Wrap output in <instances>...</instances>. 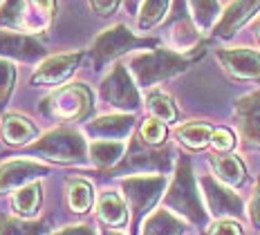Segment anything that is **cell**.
Segmentation results:
<instances>
[{
	"label": "cell",
	"instance_id": "cell-1",
	"mask_svg": "<svg viewBox=\"0 0 260 235\" xmlns=\"http://www.w3.org/2000/svg\"><path fill=\"white\" fill-rule=\"evenodd\" d=\"M202 56H204V45L188 52V54L175 52V50H171V47H153L150 52H142V54L130 56L128 70H130V74H133L137 87L153 90L161 81H169L173 76L186 72V70Z\"/></svg>",
	"mask_w": 260,
	"mask_h": 235
},
{
	"label": "cell",
	"instance_id": "cell-2",
	"mask_svg": "<svg viewBox=\"0 0 260 235\" xmlns=\"http://www.w3.org/2000/svg\"><path fill=\"white\" fill-rule=\"evenodd\" d=\"M164 204H166V209L173 211L175 215L198 224V226H204L209 220V213L204 211L202 197H200L198 186H195L191 161H188L186 157H182V159L177 161L173 182L164 195Z\"/></svg>",
	"mask_w": 260,
	"mask_h": 235
},
{
	"label": "cell",
	"instance_id": "cell-3",
	"mask_svg": "<svg viewBox=\"0 0 260 235\" xmlns=\"http://www.w3.org/2000/svg\"><path fill=\"white\" fill-rule=\"evenodd\" d=\"M88 148L83 135L74 128H54L41 135L36 141L25 146L27 155H39L61 166H79L88 159Z\"/></svg>",
	"mask_w": 260,
	"mask_h": 235
},
{
	"label": "cell",
	"instance_id": "cell-4",
	"mask_svg": "<svg viewBox=\"0 0 260 235\" xmlns=\"http://www.w3.org/2000/svg\"><path fill=\"white\" fill-rule=\"evenodd\" d=\"M142 47H157V41L137 36L126 25L117 23L112 27H106L101 34H96V38L90 45V58L94 70H104L108 63L117 61V58H121L123 54L133 50H142Z\"/></svg>",
	"mask_w": 260,
	"mask_h": 235
},
{
	"label": "cell",
	"instance_id": "cell-5",
	"mask_svg": "<svg viewBox=\"0 0 260 235\" xmlns=\"http://www.w3.org/2000/svg\"><path fill=\"white\" fill-rule=\"evenodd\" d=\"M94 108V96L85 83L61 85L45 96L41 103V112L54 121H83Z\"/></svg>",
	"mask_w": 260,
	"mask_h": 235
},
{
	"label": "cell",
	"instance_id": "cell-6",
	"mask_svg": "<svg viewBox=\"0 0 260 235\" xmlns=\"http://www.w3.org/2000/svg\"><path fill=\"white\" fill-rule=\"evenodd\" d=\"M166 184H169L166 175H133V177L121 179L123 197H126V204L133 213V233L142 228L144 217L159 202Z\"/></svg>",
	"mask_w": 260,
	"mask_h": 235
},
{
	"label": "cell",
	"instance_id": "cell-7",
	"mask_svg": "<svg viewBox=\"0 0 260 235\" xmlns=\"http://www.w3.org/2000/svg\"><path fill=\"white\" fill-rule=\"evenodd\" d=\"M99 96L106 106L121 110L126 114L135 112L139 108V103H142L139 87L135 83L128 65L123 63H115L110 72L104 76V81L99 83Z\"/></svg>",
	"mask_w": 260,
	"mask_h": 235
},
{
	"label": "cell",
	"instance_id": "cell-8",
	"mask_svg": "<svg viewBox=\"0 0 260 235\" xmlns=\"http://www.w3.org/2000/svg\"><path fill=\"white\" fill-rule=\"evenodd\" d=\"M171 168V150L169 148H153V146H146L142 139H135L128 146L126 157L121 159V163L117 166L119 173H157L164 175Z\"/></svg>",
	"mask_w": 260,
	"mask_h": 235
},
{
	"label": "cell",
	"instance_id": "cell-9",
	"mask_svg": "<svg viewBox=\"0 0 260 235\" xmlns=\"http://www.w3.org/2000/svg\"><path fill=\"white\" fill-rule=\"evenodd\" d=\"M234 119L242 146L247 150H260V90L234 103Z\"/></svg>",
	"mask_w": 260,
	"mask_h": 235
},
{
	"label": "cell",
	"instance_id": "cell-10",
	"mask_svg": "<svg viewBox=\"0 0 260 235\" xmlns=\"http://www.w3.org/2000/svg\"><path fill=\"white\" fill-rule=\"evenodd\" d=\"M200 186H202L209 213L213 217H218V220H234V217L242 215V209H245L242 199L231 188H226L220 179H215L213 175H204L200 179Z\"/></svg>",
	"mask_w": 260,
	"mask_h": 235
},
{
	"label": "cell",
	"instance_id": "cell-11",
	"mask_svg": "<svg viewBox=\"0 0 260 235\" xmlns=\"http://www.w3.org/2000/svg\"><path fill=\"white\" fill-rule=\"evenodd\" d=\"M215 58L236 81H260V52L251 47H220Z\"/></svg>",
	"mask_w": 260,
	"mask_h": 235
},
{
	"label": "cell",
	"instance_id": "cell-12",
	"mask_svg": "<svg viewBox=\"0 0 260 235\" xmlns=\"http://www.w3.org/2000/svg\"><path fill=\"white\" fill-rule=\"evenodd\" d=\"M83 61V52H65V54H54L47 56L45 61L39 63V68L31 74V85H45V87H56L63 81L79 70Z\"/></svg>",
	"mask_w": 260,
	"mask_h": 235
},
{
	"label": "cell",
	"instance_id": "cell-13",
	"mask_svg": "<svg viewBox=\"0 0 260 235\" xmlns=\"http://www.w3.org/2000/svg\"><path fill=\"white\" fill-rule=\"evenodd\" d=\"M50 171L52 166H47V163L34 159H20V157L0 163V195L16 193L18 188L31 184L36 177L50 175Z\"/></svg>",
	"mask_w": 260,
	"mask_h": 235
},
{
	"label": "cell",
	"instance_id": "cell-14",
	"mask_svg": "<svg viewBox=\"0 0 260 235\" xmlns=\"http://www.w3.org/2000/svg\"><path fill=\"white\" fill-rule=\"evenodd\" d=\"M45 45L31 34L0 29V58H14V61H45Z\"/></svg>",
	"mask_w": 260,
	"mask_h": 235
},
{
	"label": "cell",
	"instance_id": "cell-15",
	"mask_svg": "<svg viewBox=\"0 0 260 235\" xmlns=\"http://www.w3.org/2000/svg\"><path fill=\"white\" fill-rule=\"evenodd\" d=\"M260 12V0H231L213 27L215 38H231Z\"/></svg>",
	"mask_w": 260,
	"mask_h": 235
},
{
	"label": "cell",
	"instance_id": "cell-16",
	"mask_svg": "<svg viewBox=\"0 0 260 235\" xmlns=\"http://www.w3.org/2000/svg\"><path fill=\"white\" fill-rule=\"evenodd\" d=\"M133 128H135V117L133 114H126V112L104 114V117H96L94 121L85 123V132H88L94 141H99V139L123 141L130 137Z\"/></svg>",
	"mask_w": 260,
	"mask_h": 235
},
{
	"label": "cell",
	"instance_id": "cell-17",
	"mask_svg": "<svg viewBox=\"0 0 260 235\" xmlns=\"http://www.w3.org/2000/svg\"><path fill=\"white\" fill-rule=\"evenodd\" d=\"M0 139L7 146H29L31 139H39V128L25 114L9 112L0 119Z\"/></svg>",
	"mask_w": 260,
	"mask_h": 235
},
{
	"label": "cell",
	"instance_id": "cell-18",
	"mask_svg": "<svg viewBox=\"0 0 260 235\" xmlns=\"http://www.w3.org/2000/svg\"><path fill=\"white\" fill-rule=\"evenodd\" d=\"M126 150H128L126 141H106V139H99V141H92V144H90L88 157H90V161L94 163L96 168L108 171V168H117L119 163H121V159L126 157Z\"/></svg>",
	"mask_w": 260,
	"mask_h": 235
},
{
	"label": "cell",
	"instance_id": "cell-19",
	"mask_svg": "<svg viewBox=\"0 0 260 235\" xmlns=\"http://www.w3.org/2000/svg\"><path fill=\"white\" fill-rule=\"evenodd\" d=\"M96 215L99 220L112 228H121L128 224V206L123 197L115 190H106L101 193L99 202H96Z\"/></svg>",
	"mask_w": 260,
	"mask_h": 235
},
{
	"label": "cell",
	"instance_id": "cell-20",
	"mask_svg": "<svg viewBox=\"0 0 260 235\" xmlns=\"http://www.w3.org/2000/svg\"><path fill=\"white\" fill-rule=\"evenodd\" d=\"M211 168H213L215 179H220L224 186H240L247 179L245 163L236 155H215L211 157Z\"/></svg>",
	"mask_w": 260,
	"mask_h": 235
},
{
	"label": "cell",
	"instance_id": "cell-21",
	"mask_svg": "<svg viewBox=\"0 0 260 235\" xmlns=\"http://www.w3.org/2000/svg\"><path fill=\"white\" fill-rule=\"evenodd\" d=\"M41 202H43V186L41 182H31L18 188L12 195V206L16 217H23V220H29L34 217L41 209Z\"/></svg>",
	"mask_w": 260,
	"mask_h": 235
},
{
	"label": "cell",
	"instance_id": "cell-22",
	"mask_svg": "<svg viewBox=\"0 0 260 235\" xmlns=\"http://www.w3.org/2000/svg\"><path fill=\"white\" fill-rule=\"evenodd\" d=\"M184 222L169 209H159L142 224V235H182Z\"/></svg>",
	"mask_w": 260,
	"mask_h": 235
},
{
	"label": "cell",
	"instance_id": "cell-23",
	"mask_svg": "<svg viewBox=\"0 0 260 235\" xmlns=\"http://www.w3.org/2000/svg\"><path fill=\"white\" fill-rule=\"evenodd\" d=\"M213 125L207 121H188L180 125L175 130V137L180 144H184L186 148L191 150H202L211 144V137H213Z\"/></svg>",
	"mask_w": 260,
	"mask_h": 235
},
{
	"label": "cell",
	"instance_id": "cell-24",
	"mask_svg": "<svg viewBox=\"0 0 260 235\" xmlns=\"http://www.w3.org/2000/svg\"><path fill=\"white\" fill-rule=\"evenodd\" d=\"M94 202V190L92 184L83 177H70L68 179V206L77 215H85L92 209Z\"/></svg>",
	"mask_w": 260,
	"mask_h": 235
},
{
	"label": "cell",
	"instance_id": "cell-25",
	"mask_svg": "<svg viewBox=\"0 0 260 235\" xmlns=\"http://www.w3.org/2000/svg\"><path fill=\"white\" fill-rule=\"evenodd\" d=\"M146 108L155 119H159L164 123H175L177 117H180L175 101L159 87H153V90L146 92Z\"/></svg>",
	"mask_w": 260,
	"mask_h": 235
},
{
	"label": "cell",
	"instance_id": "cell-26",
	"mask_svg": "<svg viewBox=\"0 0 260 235\" xmlns=\"http://www.w3.org/2000/svg\"><path fill=\"white\" fill-rule=\"evenodd\" d=\"M188 7H191V18L195 27L200 31H213L215 23L220 18V5L218 0H188Z\"/></svg>",
	"mask_w": 260,
	"mask_h": 235
},
{
	"label": "cell",
	"instance_id": "cell-27",
	"mask_svg": "<svg viewBox=\"0 0 260 235\" xmlns=\"http://www.w3.org/2000/svg\"><path fill=\"white\" fill-rule=\"evenodd\" d=\"M169 9H171V0H144L137 14V29L148 31L159 23H164Z\"/></svg>",
	"mask_w": 260,
	"mask_h": 235
},
{
	"label": "cell",
	"instance_id": "cell-28",
	"mask_svg": "<svg viewBox=\"0 0 260 235\" xmlns=\"http://www.w3.org/2000/svg\"><path fill=\"white\" fill-rule=\"evenodd\" d=\"M45 220H23V217H0V235H43Z\"/></svg>",
	"mask_w": 260,
	"mask_h": 235
},
{
	"label": "cell",
	"instance_id": "cell-29",
	"mask_svg": "<svg viewBox=\"0 0 260 235\" xmlns=\"http://www.w3.org/2000/svg\"><path fill=\"white\" fill-rule=\"evenodd\" d=\"M0 29H25V0H3L0 3Z\"/></svg>",
	"mask_w": 260,
	"mask_h": 235
},
{
	"label": "cell",
	"instance_id": "cell-30",
	"mask_svg": "<svg viewBox=\"0 0 260 235\" xmlns=\"http://www.w3.org/2000/svg\"><path fill=\"white\" fill-rule=\"evenodd\" d=\"M139 137L146 146H153V148H159L166 139V123L159 121L155 117H148L142 121V128H139Z\"/></svg>",
	"mask_w": 260,
	"mask_h": 235
},
{
	"label": "cell",
	"instance_id": "cell-31",
	"mask_svg": "<svg viewBox=\"0 0 260 235\" xmlns=\"http://www.w3.org/2000/svg\"><path fill=\"white\" fill-rule=\"evenodd\" d=\"M16 85V68L7 58H0V106H7Z\"/></svg>",
	"mask_w": 260,
	"mask_h": 235
},
{
	"label": "cell",
	"instance_id": "cell-32",
	"mask_svg": "<svg viewBox=\"0 0 260 235\" xmlns=\"http://www.w3.org/2000/svg\"><path fill=\"white\" fill-rule=\"evenodd\" d=\"M211 146L215 152H226L236 146V137L229 128H215L213 137H211Z\"/></svg>",
	"mask_w": 260,
	"mask_h": 235
},
{
	"label": "cell",
	"instance_id": "cell-33",
	"mask_svg": "<svg viewBox=\"0 0 260 235\" xmlns=\"http://www.w3.org/2000/svg\"><path fill=\"white\" fill-rule=\"evenodd\" d=\"M29 3H31V7H34L39 23L45 27V25L52 20V16H54V9H56V0H29Z\"/></svg>",
	"mask_w": 260,
	"mask_h": 235
},
{
	"label": "cell",
	"instance_id": "cell-34",
	"mask_svg": "<svg viewBox=\"0 0 260 235\" xmlns=\"http://www.w3.org/2000/svg\"><path fill=\"white\" fill-rule=\"evenodd\" d=\"M209 235H242V226L234 220H218L211 226Z\"/></svg>",
	"mask_w": 260,
	"mask_h": 235
},
{
	"label": "cell",
	"instance_id": "cell-35",
	"mask_svg": "<svg viewBox=\"0 0 260 235\" xmlns=\"http://www.w3.org/2000/svg\"><path fill=\"white\" fill-rule=\"evenodd\" d=\"M119 5H121V0H90L92 12H94L96 16H101V18L112 16L119 9Z\"/></svg>",
	"mask_w": 260,
	"mask_h": 235
},
{
	"label": "cell",
	"instance_id": "cell-36",
	"mask_svg": "<svg viewBox=\"0 0 260 235\" xmlns=\"http://www.w3.org/2000/svg\"><path fill=\"white\" fill-rule=\"evenodd\" d=\"M249 220L256 228H260V177L256 182V188H253V195H251V202H249Z\"/></svg>",
	"mask_w": 260,
	"mask_h": 235
},
{
	"label": "cell",
	"instance_id": "cell-37",
	"mask_svg": "<svg viewBox=\"0 0 260 235\" xmlns=\"http://www.w3.org/2000/svg\"><path fill=\"white\" fill-rule=\"evenodd\" d=\"M52 235H96V233L88 224H77V226H65L58 233H52Z\"/></svg>",
	"mask_w": 260,
	"mask_h": 235
},
{
	"label": "cell",
	"instance_id": "cell-38",
	"mask_svg": "<svg viewBox=\"0 0 260 235\" xmlns=\"http://www.w3.org/2000/svg\"><path fill=\"white\" fill-rule=\"evenodd\" d=\"M137 3H139V0H126V7L130 9V12H133V9L137 7Z\"/></svg>",
	"mask_w": 260,
	"mask_h": 235
},
{
	"label": "cell",
	"instance_id": "cell-39",
	"mask_svg": "<svg viewBox=\"0 0 260 235\" xmlns=\"http://www.w3.org/2000/svg\"><path fill=\"white\" fill-rule=\"evenodd\" d=\"M104 235H123V233H117V231H110V228H106Z\"/></svg>",
	"mask_w": 260,
	"mask_h": 235
},
{
	"label": "cell",
	"instance_id": "cell-40",
	"mask_svg": "<svg viewBox=\"0 0 260 235\" xmlns=\"http://www.w3.org/2000/svg\"><path fill=\"white\" fill-rule=\"evenodd\" d=\"M256 36H258V41H260V23H258V27H256Z\"/></svg>",
	"mask_w": 260,
	"mask_h": 235
},
{
	"label": "cell",
	"instance_id": "cell-41",
	"mask_svg": "<svg viewBox=\"0 0 260 235\" xmlns=\"http://www.w3.org/2000/svg\"><path fill=\"white\" fill-rule=\"evenodd\" d=\"M0 3H3V0H0Z\"/></svg>",
	"mask_w": 260,
	"mask_h": 235
}]
</instances>
